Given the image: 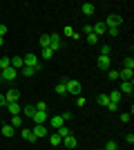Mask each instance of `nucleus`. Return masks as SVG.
<instances>
[{"mask_svg":"<svg viewBox=\"0 0 134 150\" xmlns=\"http://www.w3.org/2000/svg\"><path fill=\"white\" fill-rule=\"evenodd\" d=\"M22 63H25V67H34L36 72H40V58L36 56V54H27V56H22Z\"/></svg>","mask_w":134,"mask_h":150,"instance_id":"1","label":"nucleus"},{"mask_svg":"<svg viewBox=\"0 0 134 150\" xmlns=\"http://www.w3.org/2000/svg\"><path fill=\"white\" fill-rule=\"evenodd\" d=\"M121 23H123V18L119 16V13H109L107 20H105V27H107V29H119Z\"/></svg>","mask_w":134,"mask_h":150,"instance_id":"2","label":"nucleus"},{"mask_svg":"<svg viewBox=\"0 0 134 150\" xmlns=\"http://www.w3.org/2000/svg\"><path fill=\"white\" fill-rule=\"evenodd\" d=\"M16 79H18V72H16L13 67H7V69L0 72V83L2 81H16Z\"/></svg>","mask_w":134,"mask_h":150,"instance_id":"3","label":"nucleus"},{"mask_svg":"<svg viewBox=\"0 0 134 150\" xmlns=\"http://www.w3.org/2000/svg\"><path fill=\"white\" fill-rule=\"evenodd\" d=\"M60 47H63L60 36H58V34H49V50H51V52H58Z\"/></svg>","mask_w":134,"mask_h":150,"instance_id":"4","label":"nucleus"},{"mask_svg":"<svg viewBox=\"0 0 134 150\" xmlns=\"http://www.w3.org/2000/svg\"><path fill=\"white\" fill-rule=\"evenodd\" d=\"M65 88H67V92L69 94H74V96H78V94H81V83L78 81H65Z\"/></svg>","mask_w":134,"mask_h":150,"instance_id":"5","label":"nucleus"},{"mask_svg":"<svg viewBox=\"0 0 134 150\" xmlns=\"http://www.w3.org/2000/svg\"><path fill=\"white\" fill-rule=\"evenodd\" d=\"M32 119L36 121V125H45V123H47V119H49V114H47V112H40V110H36V114H34Z\"/></svg>","mask_w":134,"mask_h":150,"instance_id":"6","label":"nucleus"},{"mask_svg":"<svg viewBox=\"0 0 134 150\" xmlns=\"http://www.w3.org/2000/svg\"><path fill=\"white\" fill-rule=\"evenodd\" d=\"M18 99H20V90H9V92L5 94L7 103H18Z\"/></svg>","mask_w":134,"mask_h":150,"instance_id":"7","label":"nucleus"},{"mask_svg":"<svg viewBox=\"0 0 134 150\" xmlns=\"http://www.w3.org/2000/svg\"><path fill=\"white\" fill-rule=\"evenodd\" d=\"M47 121L51 123V128H54V130H58V128H63V125H65V121H63V117H60V114H54V117H49Z\"/></svg>","mask_w":134,"mask_h":150,"instance_id":"8","label":"nucleus"},{"mask_svg":"<svg viewBox=\"0 0 134 150\" xmlns=\"http://www.w3.org/2000/svg\"><path fill=\"white\" fill-rule=\"evenodd\" d=\"M34 137L36 139H43V137H47V134H49V130H47V125H36V128H34Z\"/></svg>","mask_w":134,"mask_h":150,"instance_id":"9","label":"nucleus"},{"mask_svg":"<svg viewBox=\"0 0 134 150\" xmlns=\"http://www.w3.org/2000/svg\"><path fill=\"white\" fill-rule=\"evenodd\" d=\"M92 31H94L96 36L101 38L103 34H105V31H107V27H105V23H94V25H92Z\"/></svg>","mask_w":134,"mask_h":150,"instance_id":"10","label":"nucleus"},{"mask_svg":"<svg viewBox=\"0 0 134 150\" xmlns=\"http://www.w3.org/2000/svg\"><path fill=\"white\" fill-rule=\"evenodd\" d=\"M119 92H121V94H132V92H134V83H132V81H123Z\"/></svg>","mask_w":134,"mask_h":150,"instance_id":"11","label":"nucleus"},{"mask_svg":"<svg viewBox=\"0 0 134 150\" xmlns=\"http://www.w3.org/2000/svg\"><path fill=\"white\" fill-rule=\"evenodd\" d=\"M11 67L16 69V72H20V69L25 67V63H22V56H13V58H11Z\"/></svg>","mask_w":134,"mask_h":150,"instance_id":"12","label":"nucleus"},{"mask_svg":"<svg viewBox=\"0 0 134 150\" xmlns=\"http://www.w3.org/2000/svg\"><path fill=\"white\" fill-rule=\"evenodd\" d=\"M109 65H112V58L109 56H98V67L101 69H109Z\"/></svg>","mask_w":134,"mask_h":150,"instance_id":"13","label":"nucleus"},{"mask_svg":"<svg viewBox=\"0 0 134 150\" xmlns=\"http://www.w3.org/2000/svg\"><path fill=\"white\" fill-rule=\"evenodd\" d=\"M132 76H134V69H125L123 67L121 72H119V79H123V81H132Z\"/></svg>","mask_w":134,"mask_h":150,"instance_id":"14","label":"nucleus"},{"mask_svg":"<svg viewBox=\"0 0 134 150\" xmlns=\"http://www.w3.org/2000/svg\"><path fill=\"white\" fill-rule=\"evenodd\" d=\"M20 134H22V139H25V141H29V144H34V141H36L34 132H32V130H27V128H22V130H20Z\"/></svg>","mask_w":134,"mask_h":150,"instance_id":"15","label":"nucleus"},{"mask_svg":"<svg viewBox=\"0 0 134 150\" xmlns=\"http://www.w3.org/2000/svg\"><path fill=\"white\" fill-rule=\"evenodd\" d=\"M7 110H9V114H13V117H16V114H20V110H22V108H20V103H7Z\"/></svg>","mask_w":134,"mask_h":150,"instance_id":"16","label":"nucleus"},{"mask_svg":"<svg viewBox=\"0 0 134 150\" xmlns=\"http://www.w3.org/2000/svg\"><path fill=\"white\" fill-rule=\"evenodd\" d=\"M49 144H51V146H56V148L63 144V139H60V134H58V132H51V134H49Z\"/></svg>","mask_w":134,"mask_h":150,"instance_id":"17","label":"nucleus"},{"mask_svg":"<svg viewBox=\"0 0 134 150\" xmlns=\"http://www.w3.org/2000/svg\"><path fill=\"white\" fill-rule=\"evenodd\" d=\"M81 11H83L85 16H92V13H94V5H92V2H83V5H81Z\"/></svg>","mask_w":134,"mask_h":150,"instance_id":"18","label":"nucleus"},{"mask_svg":"<svg viewBox=\"0 0 134 150\" xmlns=\"http://www.w3.org/2000/svg\"><path fill=\"white\" fill-rule=\"evenodd\" d=\"M107 99H109V103H119V101L123 99V94L119 92V90H114L112 94H107Z\"/></svg>","mask_w":134,"mask_h":150,"instance_id":"19","label":"nucleus"},{"mask_svg":"<svg viewBox=\"0 0 134 150\" xmlns=\"http://www.w3.org/2000/svg\"><path fill=\"white\" fill-rule=\"evenodd\" d=\"M2 134H5V137H13V134H16V128H13V125H2Z\"/></svg>","mask_w":134,"mask_h":150,"instance_id":"20","label":"nucleus"},{"mask_svg":"<svg viewBox=\"0 0 134 150\" xmlns=\"http://www.w3.org/2000/svg\"><path fill=\"white\" fill-rule=\"evenodd\" d=\"M63 146H65V148H76V139L69 134V137H65V139H63Z\"/></svg>","mask_w":134,"mask_h":150,"instance_id":"21","label":"nucleus"},{"mask_svg":"<svg viewBox=\"0 0 134 150\" xmlns=\"http://www.w3.org/2000/svg\"><path fill=\"white\" fill-rule=\"evenodd\" d=\"M96 103H98V105H105V108H107V103H109L107 94H98V96H96Z\"/></svg>","mask_w":134,"mask_h":150,"instance_id":"22","label":"nucleus"},{"mask_svg":"<svg viewBox=\"0 0 134 150\" xmlns=\"http://www.w3.org/2000/svg\"><path fill=\"white\" fill-rule=\"evenodd\" d=\"M7 67H11V58L2 56V58H0V72H2V69H7Z\"/></svg>","mask_w":134,"mask_h":150,"instance_id":"23","label":"nucleus"},{"mask_svg":"<svg viewBox=\"0 0 134 150\" xmlns=\"http://www.w3.org/2000/svg\"><path fill=\"white\" fill-rule=\"evenodd\" d=\"M40 47H43V50H49V34L40 36Z\"/></svg>","mask_w":134,"mask_h":150,"instance_id":"24","label":"nucleus"},{"mask_svg":"<svg viewBox=\"0 0 134 150\" xmlns=\"http://www.w3.org/2000/svg\"><path fill=\"white\" fill-rule=\"evenodd\" d=\"M58 134H60V139H65V137H69V134H72V130L67 128V125H63V128H58Z\"/></svg>","mask_w":134,"mask_h":150,"instance_id":"25","label":"nucleus"},{"mask_svg":"<svg viewBox=\"0 0 134 150\" xmlns=\"http://www.w3.org/2000/svg\"><path fill=\"white\" fill-rule=\"evenodd\" d=\"M109 54H112V45H101V56H109Z\"/></svg>","mask_w":134,"mask_h":150,"instance_id":"26","label":"nucleus"},{"mask_svg":"<svg viewBox=\"0 0 134 150\" xmlns=\"http://www.w3.org/2000/svg\"><path fill=\"white\" fill-rule=\"evenodd\" d=\"M22 112H25V117H34V114H36V105H27V108H22Z\"/></svg>","mask_w":134,"mask_h":150,"instance_id":"27","label":"nucleus"},{"mask_svg":"<svg viewBox=\"0 0 134 150\" xmlns=\"http://www.w3.org/2000/svg\"><path fill=\"white\" fill-rule=\"evenodd\" d=\"M9 125H13V128H20V125H22V119L16 114V117H11V123H9Z\"/></svg>","mask_w":134,"mask_h":150,"instance_id":"28","label":"nucleus"},{"mask_svg":"<svg viewBox=\"0 0 134 150\" xmlns=\"http://www.w3.org/2000/svg\"><path fill=\"white\" fill-rule=\"evenodd\" d=\"M87 43H89V45H96V43H98V36H96L94 31H92V34H87Z\"/></svg>","mask_w":134,"mask_h":150,"instance_id":"29","label":"nucleus"},{"mask_svg":"<svg viewBox=\"0 0 134 150\" xmlns=\"http://www.w3.org/2000/svg\"><path fill=\"white\" fill-rule=\"evenodd\" d=\"M20 72H22V76H34V74H36V69H34V67H22Z\"/></svg>","mask_w":134,"mask_h":150,"instance_id":"30","label":"nucleus"},{"mask_svg":"<svg viewBox=\"0 0 134 150\" xmlns=\"http://www.w3.org/2000/svg\"><path fill=\"white\" fill-rule=\"evenodd\" d=\"M123 67L125 69H134V58H125V61H123Z\"/></svg>","mask_w":134,"mask_h":150,"instance_id":"31","label":"nucleus"},{"mask_svg":"<svg viewBox=\"0 0 134 150\" xmlns=\"http://www.w3.org/2000/svg\"><path fill=\"white\" fill-rule=\"evenodd\" d=\"M56 94H67V88H65V81L56 85Z\"/></svg>","mask_w":134,"mask_h":150,"instance_id":"32","label":"nucleus"},{"mask_svg":"<svg viewBox=\"0 0 134 150\" xmlns=\"http://www.w3.org/2000/svg\"><path fill=\"white\" fill-rule=\"evenodd\" d=\"M65 36H69V38H78V34L72 29V27H65Z\"/></svg>","mask_w":134,"mask_h":150,"instance_id":"33","label":"nucleus"},{"mask_svg":"<svg viewBox=\"0 0 134 150\" xmlns=\"http://www.w3.org/2000/svg\"><path fill=\"white\" fill-rule=\"evenodd\" d=\"M105 150H119L116 141H107V144H105Z\"/></svg>","mask_w":134,"mask_h":150,"instance_id":"34","label":"nucleus"},{"mask_svg":"<svg viewBox=\"0 0 134 150\" xmlns=\"http://www.w3.org/2000/svg\"><path fill=\"white\" fill-rule=\"evenodd\" d=\"M109 112H119V103H107Z\"/></svg>","mask_w":134,"mask_h":150,"instance_id":"35","label":"nucleus"},{"mask_svg":"<svg viewBox=\"0 0 134 150\" xmlns=\"http://www.w3.org/2000/svg\"><path fill=\"white\" fill-rule=\"evenodd\" d=\"M36 110H40V112H47V103H43V101H40L38 105H36Z\"/></svg>","mask_w":134,"mask_h":150,"instance_id":"36","label":"nucleus"},{"mask_svg":"<svg viewBox=\"0 0 134 150\" xmlns=\"http://www.w3.org/2000/svg\"><path fill=\"white\" fill-rule=\"evenodd\" d=\"M51 56H54V52H51V50H43V58H51Z\"/></svg>","mask_w":134,"mask_h":150,"instance_id":"37","label":"nucleus"},{"mask_svg":"<svg viewBox=\"0 0 134 150\" xmlns=\"http://www.w3.org/2000/svg\"><path fill=\"white\" fill-rule=\"evenodd\" d=\"M60 117H63V121H65V123H67V121H72V112H63Z\"/></svg>","mask_w":134,"mask_h":150,"instance_id":"38","label":"nucleus"},{"mask_svg":"<svg viewBox=\"0 0 134 150\" xmlns=\"http://www.w3.org/2000/svg\"><path fill=\"white\" fill-rule=\"evenodd\" d=\"M76 105L78 108H85V99H83V96H78V99H76Z\"/></svg>","mask_w":134,"mask_h":150,"instance_id":"39","label":"nucleus"},{"mask_svg":"<svg viewBox=\"0 0 134 150\" xmlns=\"http://www.w3.org/2000/svg\"><path fill=\"white\" fill-rule=\"evenodd\" d=\"M83 34L87 36V34H92V25H83Z\"/></svg>","mask_w":134,"mask_h":150,"instance_id":"40","label":"nucleus"},{"mask_svg":"<svg viewBox=\"0 0 134 150\" xmlns=\"http://www.w3.org/2000/svg\"><path fill=\"white\" fill-rule=\"evenodd\" d=\"M109 79H112V81H116V79H119V72H114V69H109Z\"/></svg>","mask_w":134,"mask_h":150,"instance_id":"41","label":"nucleus"},{"mask_svg":"<svg viewBox=\"0 0 134 150\" xmlns=\"http://www.w3.org/2000/svg\"><path fill=\"white\" fill-rule=\"evenodd\" d=\"M5 34H7V25H0V38H5Z\"/></svg>","mask_w":134,"mask_h":150,"instance_id":"42","label":"nucleus"},{"mask_svg":"<svg viewBox=\"0 0 134 150\" xmlns=\"http://www.w3.org/2000/svg\"><path fill=\"white\" fill-rule=\"evenodd\" d=\"M121 121H123V123H128V121H130V112L128 114H121Z\"/></svg>","mask_w":134,"mask_h":150,"instance_id":"43","label":"nucleus"},{"mask_svg":"<svg viewBox=\"0 0 134 150\" xmlns=\"http://www.w3.org/2000/svg\"><path fill=\"white\" fill-rule=\"evenodd\" d=\"M125 141H128V144H134V134H125Z\"/></svg>","mask_w":134,"mask_h":150,"instance_id":"44","label":"nucleus"},{"mask_svg":"<svg viewBox=\"0 0 134 150\" xmlns=\"http://www.w3.org/2000/svg\"><path fill=\"white\" fill-rule=\"evenodd\" d=\"M7 105V101H5V94H0V108H5Z\"/></svg>","mask_w":134,"mask_h":150,"instance_id":"45","label":"nucleus"},{"mask_svg":"<svg viewBox=\"0 0 134 150\" xmlns=\"http://www.w3.org/2000/svg\"><path fill=\"white\" fill-rule=\"evenodd\" d=\"M2 43H5V38H0V47H2Z\"/></svg>","mask_w":134,"mask_h":150,"instance_id":"46","label":"nucleus"}]
</instances>
